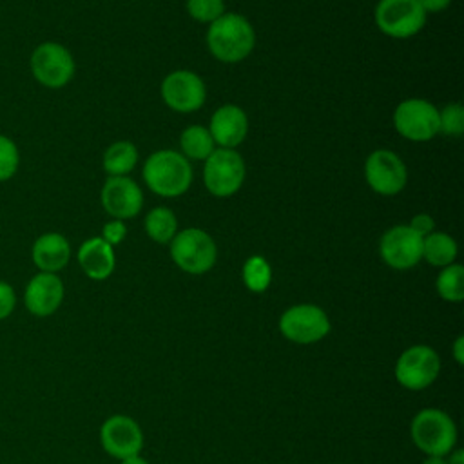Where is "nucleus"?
I'll list each match as a JSON object with an SVG mask.
<instances>
[{"mask_svg": "<svg viewBox=\"0 0 464 464\" xmlns=\"http://www.w3.org/2000/svg\"><path fill=\"white\" fill-rule=\"evenodd\" d=\"M453 359L459 366L464 364V337L462 335H459L453 343Z\"/></svg>", "mask_w": 464, "mask_h": 464, "instance_id": "33", "label": "nucleus"}, {"mask_svg": "<svg viewBox=\"0 0 464 464\" xmlns=\"http://www.w3.org/2000/svg\"><path fill=\"white\" fill-rule=\"evenodd\" d=\"M364 176L372 190L382 196H393L406 185V167L402 160L386 149L373 150L364 163Z\"/></svg>", "mask_w": 464, "mask_h": 464, "instance_id": "12", "label": "nucleus"}, {"mask_svg": "<svg viewBox=\"0 0 464 464\" xmlns=\"http://www.w3.org/2000/svg\"><path fill=\"white\" fill-rule=\"evenodd\" d=\"M464 130V109L460 103H450L439 112V132L460 136Z\"/></svg>", "mask_w": 464, "mask_h": 464, "instance_id": "27", "label": "nucleus"}, {"mask_svg": "<svg viewBox=\"0 0 464 464\" xmlns=\"http://www.w3.org/2000/svg\"><path fill=\"white\" fill-rule=\"evenodd\" d=\"M205 187L218 198L232 196L245 179V161L232 149H218L205 160Z\"/></svg>", "mask_w": 464, "mask_h": 464, "instance_id": "9", "label": "nucleus"}, {"mask_svg": "<svg viewBox=\"0 0 464 464\" xmlns=\"http://www.w3.org/2000/svg\"><path fill=\"white\" fill-rule=\"evenodd\" d=\"M377 27L393 38H410L426 24L419 0H381L375 7Z\"/></svg>", "mask_w": 464, "mask_h": 464, "instance_id": "7", "label": "nucleus"}, {"mask_svg": "<svg viewBox=\"0 0 464 464\" xmlns=\"http://www.w3.org/2000/svg\"><path fill=\"white\" fill-rule=\"evenodd\" d=\"M254 42L256 34L250 22L237 13H223L219 18L210 22L207 33L210 53L218 60L228 63L246 58L254 49Z\"/></svg>", "mask_w": 464, "mask_h": 464, "instance_id": "1", "label": "nucleus"}, {"mask_svg": "<svg viewBox=\"0 0 464 464\" xmlns=\"http://www.w3.org/2000/svg\"><path fill=\"white\" fill-rule=\"evenodd\" d=\"M422 257L433 266H448L457 257V243L444 232H431L422 237Z\"/></svg>", "mask_w": 464, "mask_h": 464, "instance_id": "20", "label": "nucleus"}, {"mask_svg": "<svg viewBox=\"0 0 464 464\" xmlns=\"http://www.w3.org/2000/svg\"><path fill=\"white\" fill-rule=\"evenodd\" d=\"M63 294V283L56 274L38 272L25 285L24 304L31 315L49 317L60 308Z\"/></svg>", "mask_w": 464, "mask_h": 464, "instance_id": "15", "label": "nucleus"}, {"mask_svg": "<svg viewBox=\"0 0 464 464\" xmlns=\"http://www.w3.org/2000/svg\"><path fill=\"white\" fill-rule=\"evenodd\" d=\"M181 150L192 160H207L216 149L208 129L201 125H190L181 132Z\"/></svg>", "mask_w": 464, "mask_h": 464, "instance_id": "22", "label": "nucleus"}, {"mask_svg": "<svg viewBox=\"0 0 464 464\" xmlns=\"http://www.w3.org/2000/svg\"><path fill=\"white\" fill-rule=\"evenodd\" d=\"M415 234H419L420 237H426L428 234L433 232V227H435V221L430 214H417L413 216V219L410 221L408 225Z\"/></svg>", "mask_w": 464, "mask_h": 464, "instance_id": "31", "label": "nucleus"}, {"mask_svg": "<svg viewBox=\"0 0 464 464\" xmlns=\"http://www.w3.org/2000/svg\"><path fill=\"white\" fill-rule=\"evenodd\" d=\"M29 65L34 80L51 89L67 85L74 74L72 54L56 42L40 44L33 51Z\"/></svg>", "mask_w": 464, "mask_h": 464, "instance_id": "8", "label": "nucleus"}, {"mask_svg": "<svg viewBox=\"0 0 464 464\" xmlns=\"http://www.w3.org/2000/svg\"><path fill=\"white\" fill-rule=\"evenodd\" d=\"M422 464H448L446 457H435V455H426Z\"/></svg>", "mask_w": 464, "mask_h": 464, "instance_id": "36", "label": "nucleus"}, {"mask_svg": "<svg viewBox=\"0 0 464 464\" xmlns=\"http://www.w3.org/2000/svg\"><path fill=\"white\" fill-rule=\"evenodd\" d=\"M165 103L178 112H194L205 102L203 80L190 71H174L161 83Z\"/></svg>", "mask_w": 464, "mask_h": 464, "instance_id": "14", "label": "nucleus"}, {"mask_svg": "<svg viewBox=\"0 0 464 464\" xmlns=\"http://www.w3.org/2000/svg\"><path fill=\"white\" fill-rule=\"evenodd\" d=\"M176 216L167 207H156L145 218V230L156 243H170V239L176 236Z\"/></svg>", "mask_w": 464, "mask_h": 464, "instance_id": "23", "label": "nucleus"}, {"mask_svg": "<svg viewBox=\"0 0 464 464\" xmlns=\"http://www.w3.org/2000/svg\"><path fill=\"white\" fill-rule=\"evenodd\" d=\"M33 263L40 272H51L56 274L71 259V246L69 241L58 234V232H47L36 237L31 248Z\"/></svg>", "mask_w": 464, "mask_h": 464, "instance_id": "19", "label": "nucleus"}, {"mask_svg": "<svg viewBox=\"0 0 464 464\" xmlns=\"http://www.w3.org/2000/svg\"><path fill=\"white\" fill-rule=\"evenodd\" d=\"M446 457H448V459H446L448 464H464V451H462L460 448L451 450Z\"/></svg>", "mask_w": 464, "mask_h": 464, "instance_id": "34", "label": "nucleus"}, {"mask_svg": "<svg viewBox=\"0 0 464 464\" xmlns=\"http://www.w3.org/2000/svg\"><path fill=\"white\" fill-rule=\"evenodd\" d=\"M330 319L317 304L303 303L286 308L279 317V330L285 339L297 344H312L330 334Z\"/></svg>", "mask_w": 464, "mask_h": 464, "instance_id": "5", "label": "nucleus"}, {"mask_svg": "<svg viewBox=\"0 0 464 464\" xmlns=\"http://www.w3.org/2000/svg\"><path fill=\"white\" fill-rule=\"evenodd\" d=\"M138 150L130 141H116L103 154V169L111 176H123L134 169Z\"/></svg>", "mask_w": 464, "mask_h": 464, "instance_id": "21", "label": "nucleus"}, {"mask_svg": "<svg viewBox=\"0 0 464 464\" xmlns=\"http://www.w3.org/2000/svg\"><path fill=\"white\" fill-rule=\"evenodd\" d=\"M102 205L116 219L134 218L143 205L141 188L125 176H111L102 188Z\"/></svg>", "mask_w": 464, "mask_h": 464, "instance_id": "16", "label": "nucleus"}, {"mask_svg": "<svg viewBox=\"0 0 464 464\" xmlns=\"http://www.w3.org/2000/svg\"><path fill=\"white\" fill-rule=\"evenodd\" d=\"M20 165V154L16 143L0 134V181H7L14 176L16 169Z\"/></svg>", "mask_w": 464, "mask_h": 464, "instance_id": "26", "label": "nucleus"}, {"mask_svg": "<svg viewBox=\"0 0 464 464\" xmlns=\"http://www.w3.org/2000/svg\"><path fill=\"white\" fill-rule=\"evenodd\" d=\"M78 263L87 277L94 281L107 279L116 266L112 245H109L102 237H89L78 248Z\"/></svg>", "mask_w": 464, "mask_h": 464, "instance_id": "18", "label": "nucleus"}, {"mask_svg": "<svg viewBox=\"0 0 464 464\" xmlns=\"http://www.w3.org/2000/svg\"><path fill=\"white\" fill-rule=\"evenodd\" d=\"M143 179L154 194L176 198L190 187L192 169L183 154L169 149L156 150L145 161Z\"/></svg>", "mask_w": 464, "mask_h": 464, "instance_id": "2", "label": "nucleus"}, {"mask_svg": "<svg viewBox=\"0 0 464 464\" xmlns=\"http://www.w3.org/2000/svg\"><path fill=\"white\" fill-rule=\"evenodd\" d=\"M248 130V120L237 105H223L210 118V136L221 149H234L239 145Z\"/></svg>", "mask_w": 464, "mask_h": 464, "instance_id": "17", "label": "nucleus"}, {"mask_svg": "<svg viewBox=\"0 0 464 464\" xmlns=\"http://www.w3.org/2000/svg\"><path fill=\"white\" fill-rule=\"evenodd\" d=\"M170 257L187 274L208 272L218 257L214 239L201 228H185L170 239Z\"/></svg>", "mask_w": 464, "mask_h": 464, "instance_id": "4", "label": "nucleus"}, {"mask_svg": "<svg viewBox=\"0 0 464 464\" xmlns=\"http://www.w3.org/2000/svg\"><path fill=\"white\" fill-rule=\"evenodd\" d=\"M451 0H419L420 7L426 11V13H439V11H444L448 5H450Z\"/></svg>", "mask_w": 464, "mask_h": 464, "instance_id": "32", "label": "nucleus"}, {"mask_svg": "<svg viewBox=\"0 0 464 464\" xmlns=\"http://www.w3.org/2000/svg\"><path fill=\"white\" fill-rule=\"evenodd\" d=\"M393 125L406 140L428 141L439 132V111L426 100L410 98L397 105Z\"/></svg>", "mask_w": 464, "mask_h": 464, "instance_id": "10", "label": "nucleus"}, {"mask_svg": "<svg viewBox=\"0 0 464 464\" xmlns=\"http://www.w3.org/2000/svg\"><path fill=\"white\" fill-rule=\"evenodd\" d=\"M435 288L444 301L460 303L464 299V268L462 265L451 263L444 266L435 281Z\"/></svg>", "mask_w": 464, "mask_h": 464, "instance_id": "24", "label": "nucleus"}, {"mask_svg": "<svg viewBox=\"0 0 464 464\" xmlns=\"http://www.w3.org/2000/svg\"><path fill=\"white\" fill-rule=\"evenodd\" d=\"M127 234V227L123 225L121 219H112L109 223H105L103 232H102V239L107 241L109 245H118L121 243V239Z\"/></svg>", "mask_w": 464, "mask_h": 464, "instance_id": "30", "label": "nucleus"}, {"mask_svg": "<svg viewBox=\"0 0 464 464\" xmlns=\"http://www.w3.org/2000/svg\"><path fill=\"white\" fill-rule=\"evenodd\" d=\"M121 464H149L147 459H143L141 455H132V457H127L121 460Z\"/></svg>", "mask_w": 464, "mask_h": 464, "instance_id": "35", "label": "nucleus"}, {"mask_svg": "<svg viewBox=\"0 0 464 464\" xmlns=\"http://www.w3.org/2000/svg\"><path fill=\"white\" fill-rule=\"evenodd\" d=\"M102 448L114 459H127L140 455L143 448V431L140 424L129 415H111L100 428Z\"/></svg>", "mask_w": 464, "mask_h": 464, "instance_id": "11", "label": "nucleus"}, {"mask_svg": "<svg viewBox=\"0 0 464 464\" xmlns=\"http://www.w3.org/2000/svg\"><path fill=\"white\" fill-rule=\"evenodd\" d=\"M243 283L250 292L261 294L270 286L272 268L268 261L261 256H250L243 265Z\"/></svg>", "mask_w": 464, "mask_h": 464, "instance_id": "25", "label": "nucleus"}, {"mask_svg": "<svg viewBox=\"0 0 464 464\" xmlns=\"http://www.w3.org/2000/svg\"><path fill=\"white\" fill-rule=\"evenodd\" d=\"M382 261L395 270H408L422 259V237L406 225L386 230L379 243Z\"/></svg>", "mask_w": 464, "mask_h": 464, "instance_id": "13", "label": "nucleus"}, {"mask_svg": "<svg viewBox=\"0 0 464 464\" xmlns=\"http://www.w3.org/2000/svg\"><path fill=\"white\" fill-rule=\"evenodd\" d=\"M440 372V359L428 344H413L406 348L393 368L397 382L411 392H419L435 382Z\"/></svg>", "mask_w": 464, "mask_h": 464, "instance_id": "6", "label": "nucleus"}, {"mask_svg": "<svg viewBox=\"0 0 464 464\" xmlns=\"http://www.w3.org/2000/svg\"><path fill=\"white\" fill-rule=\"evenodd\" d=\"M16 306V294L14 288L7 283L0 279V321L7 319Z\"/></svg>", "mask_w": 464, "mask_h": 464, "instance_id": "29", "label": "nucleus"}, {"mask_svg": "<svg viewBox=\"0 0 464 464\" xmlns=\"http://www.w3.org/2000/svg\"><path fill=\"white\" fill-rule=\"evenodd\" d=\"M413 444L424 455L446 457L457 444V426L453 419L437 408H424L411 419Z\"/></svg>", "mask_w": 464, "mask_h": 464, "instance_id": "3", "label": "nucleus"}, {"mask_svg": "<svg viewBox=\"0 0 464 464\" xmlns=\"http://www.w3.org/2000/svg\"><path fill=\"white\" fill-rule=\"evenodd\" d=\"M188 14L198 22H214L225 11L223 0H187Z\"/></svg>", "mask_w": 464, "mask_h": 464, "instance_id": "28", "label": "nucleus"}]
</instances>
